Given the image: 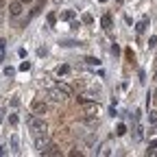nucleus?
Instances as JSON below:
<instances>
[{"label": "nucleus", "instance_id": "nucleus-26", "mask_svg": "<svg viewBox=\"0 0 157 157\" xmlns=\"http://www.w3.org/2000/svg\"><path fill=\"white\" fill-rule=\"evenodd\" d=\"M155 103H157V92H155Z\"/></svg>", "mask_w": 157, "mask_h": 157}, {"label": "nucleus", "instance_id": "nucleus-19", "mask_svg": "<svg viewBox=\"0 0 157 157\" xmlns=\"http://www.w3.org/2000/svg\"><path fill=\"white\" fill-rule=\"evenodd\" d=\"M9 122H11V124H17V116H15V113L9 116Z\"/></svg>", "mask_w": 157, "mask_h": 157}, {"label": "nucleus", "instance_id": "nucleus-8", "mask_svg": "<svg viewBox=\"0 0 157 157\" xmlns=\"http://www.w3.org/2000/svg\"><path fill=\"white\" fill-rule=\"evenodd\" d=\"M5 76H9V78H11V76H15V68L7 66V68H5Z\"/></svg>", "mask_w": 157, "mask_h": 157}, {"label": "nucleus", "instance_id": "nucleus-9", "mask_svg": "<svg viewBox=\"0 0 157 157\" xmlns=\"http://www.w3.org/2000/svg\"><path fill=\"white\" fill-rule=\"evenodd\" d=\"M124 133H127V127L124 124H118L116 127V135H124Z\"/></svg>", "mask_w": 157, "mask_h": 157}, {"label": "nucleus", "instance_id": "nucleus-22", "mask_svg": "<svg viewBox=\"0 0 157 157\" xmlns=\"http://www.w3.org/2000/svg\"><path fill=\"white\" fill-rule=\"evenodd\" d=\"M0 155H5V146H0Z\"/></svg>", "mask_w": 157, "mask_h": 157}, {"label": "nucleus", "instance_id": "nucleus-18", "mask_svg": "<svg viewBox=\"0 0 157 157\" xmlns=\"http://www.w3.org/2000/svg\"><path fill=\"white\" fill-rule=\"evenodd\" d=\"M155 44H157V37H155V35H153V37H151V39H148V48H155Z\"/></svg>", "mask_w": 157, "mask_h": 157}, {"label": "nucleus", "instance_id": "nucleus-2", "mask_svg": "<svg viewBox=\"0 0 157 157\" xmlns=\"http://www.w3.org/2000/svg\"><path fill=\"white\" fill-rule=\"evenodd\" d=\"M35 146H37L39 153H44V155H46V151H48L52 144H50V140H48L46 133H44V135H35Z\"/></svg>", "mask_w": 157, "mask_h": 157}, {"label": "nucleus", "instance_id": "nucleus-5", "mask_svg": "<svg viewBox=\"0 0 157 157\" xmlns=\"http://www.w3.org/2000/svg\"><path fill=\"white\" fill-rule=\"evenodd\" d=\"M111 22H113V20H111V15H109V13H105V15L101 17V24H103V29H105V31H109V29H111Z\"/></svg>", "mask_w": 157, "mask_h": 157}, {"label": "nucleus", "instance_id": "nucleus-28", "mask_svg": "<svg viewBox=\"0 0 157 157\" xmlns=\"http://www.w3.org/2000/svg\"><path fill=\"white\" fill-rule=\"evenodd\" d=\"M118 2H124V0H118Z\"/></svg>", "mask_w": 157, "mask_h": 157}, {"label": "nucleus", "instance_id": "nucleus-23", "mask_svg": "<svg viewBox=\"0 0 157 157\" xmlns=\"http://www.w3.org/2000/svg\"><path fill=\"white\" fill-rule=\"evenodd\" d=\"M151 146H153V148H157V140H155V142H153V144H151Z\"/></svg>", "mask_w": 157, "mask_h": 157}, {"label": "nucleus", "instance_id": "nucleus-13", "mask_svg": "<svg viewBox=\"0 0 157 157\" xmlns=\"http://www.w3.org/2000/svg\"><path fill=\"white\" fill-rule=\"evenodd\" d=\"M124 57L129 59V61H133V59H135V55H133V50H131V48H127V50H124Z\"/></svg>", "mask_w": 157, "mask_h": 157}, {"label": "nucleus", "instance_id": "nucleus-4", "mask_svg": "<svg viewBox=\"0 0 157 157\" xmlns=\"http://www.w3.org/2000/svg\"><path fill=\"white\" fill-rule=\"evenodd\" d=\"M22 5H24L22 0H20V2H11L9 5V13L11 15H20V13H22Z\"/></svg>", "mask_w": 157, "mask_h": 157}, {"label": "nucleus", "instance_id": "nucleus-29", "mask_svg": "<svg viewBox=\"0 0 157 157\" xmlns=\"http://www.w3.org/2000/svg\"><path fill=\"white\" fill-rule=\"evenodd\" d=\"M101 2H107V0H101Z\"/></svg>", "mask_w": 157, "mask_h": 157}, {"label": "nucleus", "instance_id": "nucleus-11", "mask_svg": "<svg viewBox=\"0 0 157 157\" xmlns=\"http://www.w3.org/2000/svg\"><path fill=\"white\" fill-rule=\"evenodd\" d=\"M148 122H151V124H157V111H151V116H148Z\"/></svg>", "mask_w": 157, "mask_h": 157}, {"label": "nucleus", "instance_id": "nucleus-25", "mask_svg": "<svg viewBox=\"0 0 157 157\" xmlns=\"http://www.w3.org/2000/svg\"><path fill=\"white\" fill-rule=\"evenodd\" d=\"M22 2H24V5H26V2H31V0H22Z\"/></svg>", "mask_w": 157, "mask_h": 157}, {"label": "nucleus", "instance_id": "nucleus-27", "mask_svg": "<svg viewBox=\"0 0 157 157\" xmlns=\"http://www.w3.org/2000/svg\"><path fill=\"white\" fill-rule=\"evenodd\" d=\"M155 81H157V72H155Z\"/></svg>", "mask_w": 157, "mask_h": 157}, {"label": "nucleus", "instance_id": "nucleus-10", "mask_svg": "<svg viewBox=\"0 0 157 157\" xmlns=\"http://www.w3.org/2000/svg\"><path fill=\"white\" fill-rule=\"evenodd\" d=\"M61 17H63V20H74V11H63Z\"/></svg>", "mask_w": 157, "mask_h": 157}, {"label": "nucleus", "instance_id": "nucleus-14", "mask_svg": "<svg viewBox=\"0 0 157 157\" xmlns=\"http://www.w3.org/2000/svg\"><path fill=\"white\" fill-rule=\"evenodd\" d=\"M92 22H94V17H92L90 13H85V15H83V24H92Z\"/></svg>", "mask_w": 157, "mask_h": 157}, {"label": "nucleus", "instance_id": "nucleus-6", "mask_svg": "<svg viewBox=\"0 0 157 157\" xmlns=\"http://www.w3.org/2000/svg\"><path fill=\"white\" fill-rule=\"evenodd\" d=\"M57 90L61 92L63 96H70V94H72V87H70V85H66V83H59V85H57Z\"/></svg>", "mask_w": 157, "mask_h": 157}, {"label": "nucleus", "instance_id": "nucleus-16", "mask_svg": "<svg viewBox=\"0 0 157 157\" xmlns=\"http://www.w3.org/2000/svg\"><path fill=\"white\" fill-rule=\"evenodd\" d=\"M85 61H87L90 66H98V59H94V57H87V59H85Z\"/></svg>", "mask_w": 157, "mask_h": 157}, {"label": "nucleus", "instance_id": "nucleus-21", "mask_svg": "<svg viewBox=\"0 0 157 157\" xmlns=\"http://www.w3.org/2000/svg\"><path fill=\"white\" fill-rule=\"evenodd\" d=\"M11 146H13V148H17V137H15V135L11 137Z\"/></svg>", "mask_w": 157, "mask_h": 157}, {"label": "nucleus", "instance_id": "nucleus-1", "mask_svg": "<svg viewBox=\"0 0 157 157\" xmlns=\"http://www.w3.org/2000/svg\"><path fill=\"white\" fill-rule=\"evenodd\" d=\"M26 124H29V129H31V133H33V135H44V133L48 131V129H46V122H44L37 113L26 116Z\"/></svg>", "mask_w": 157, "mask_h": 157}, {"label": "nucleus", "instance_id": "nucleus-17", "mask_svg": "<svg viewBox=\"0 0 157 157\" xmlns=\"http://www.w3.org/2000/svg\"><path fill=\"white\" fill-rule=\"evenodd\" d=\"M57 22V15L55 13H48V24H55Z\"/></svg>", "mask_w": 157, "mask_h": 157}, {"label": "nucleus", "instance_id": "nucleus-24", "mask_svg": "<svg viewBox=\"0 0 157 157\" xmlns=\"http://www.w3.org/2000/svg\"><path fill=\"white\" fill-rule=\"evenodd\" d=\"M2 7H5V0H0V9H2Z\"/></svg>", "mask_w": 157, "mask_h": 157}, {"label": "nucleus", "instance_id": "nucleus-3", "mask_svg": "<svg viewBox=\"0 0 157 157\" xmlns=\"http://www.w3.org/2000/svg\"><path fill=\"white\" fill-rule=\"evenodd\" d=\"M31 109H33V113L42 116V113H46V111H48V105L42 101V98H35V101H33V105H31Z\"/></svg>", "mask_w": 157, "mask_h": 157}, {"label": "nucleus", "instance_id": "nucleus-7", "mask_svg": "<svg viewBox=\"0 0 157 157\" xmlns=\"http://www.w3.org/2000/svg\"><path fill=\"white\" fill-rule=\"evenodd\" d=\"M146 26H148V20H142V22L135 26V31H137V33H144V31H146Z\"/></svg>", "mask_w": 157, "mask_h": 157}, {"label": "nucleus", "instance_id": "nucleus-12", "mask_svg": "<svg viewBox=\"0 0 157 157\" xmlns=\"http://www.w3.org/2000/svg\"><path fill=\"white\" fill-rule=\"evenodd\" d=\"M20 70H22V72H29V70H31V63H29V61H22V63H20Z\"/></svg>", "mask_w": 157, "mask_h": 157}, {"label": "nucleus", "instance_id": "nucleus-15", "mask_svg": "<svg viewBox=\"0 0 157 157\" xmlns=\"http://www.w3.org/2000/svg\"><path fill=\"white\" fill-rule=\"evenodd\" d=\"M68 70H70L68 66H59V68H57V74H66Z\"/></svg>", "mask_w": 157, "mask_h": 157}, {"label": "nucleus", "instance_id": "nucleus-20", "mask_svg": "<svg viewBox=\"0 0 157 157\" xmlns=\"http://www.w3.org/2000/svg\"><path fill=\"white\" fill-rule=\"evenodd\" d=\"M111 52H113V55H120V48H118V46L113 44V46H111Z\"/></svg>", "mask_w": 157, "mask_h": 157}]
</instances>
